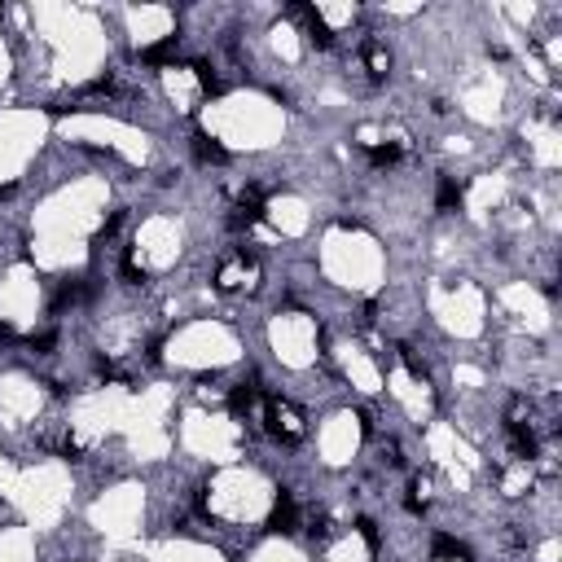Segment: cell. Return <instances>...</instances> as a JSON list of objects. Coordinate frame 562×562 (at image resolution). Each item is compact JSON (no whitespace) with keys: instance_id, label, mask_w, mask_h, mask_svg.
<instances>
[{"instance_id":"6da1fadb","label":"cell","mask_w":562,"mask_h":562,"mask_svg":"<svg viewBox=\"0 0 562 562\" xmlns=\"http://www.w3.org/2000/svg\"><path fill=\"white\" fill-rule=\"evenodd\" d=\"M268 430L286 444H299L303 440V418L299 408H290L286 400H268Z\"/></svg>"},{"instance_id":"7a4b0ae2","label":"cell","mask_w":562,"mask_h":562,"mask_svg":"<svg viewBox=\"0 0 562 562\" xmlns=\"http://www.w3.org/2000/svg\"><path fill=\"white\" fill-rule=\"evenodd\" d=\"M286 14L303 22V36H308V44H317V48H329V44H334V31H329V22H325L312 5H286Z\"/></svg>"},{"instance_id":"3957f363","label":"cell","mask_w":562,"mask_h":562,"mask_svg":"<svg viewBox=\"0 0 562 562\" xmlns=\"http://www.w3.org/2000/svg\"><path fill=\"white\" fill-rule=\"evenodd\" d=\"M295 527H299V505H295V497L290 492H277L272 514H268V531L272 536H290Z\"/></svg>"},{"instance_id":"277c9868","label":"cell","mask_w":562,"mask_h":562,"mask_svg":"<svg viewBox=\"0 0 562 562\" xmlns=\"http://www.w3.org/2000/svg\"><path fill=\"white\" fill-rule=\"evenodd\" d=\"M193 159L198 163H228V149L211 132H193Z\"/></svg>"},{"instance_id":"5b68a950","label":"cell","mask_w":562,"mask_h":562,"mask_svg":"<svg viewBox=\"0 0 562 562\" xmlns=\"http://www.w3.org/2000/svg\"><path fill=\"white\" fill-rule=\"evenodd\" d=\"M462 198H466V185L452 181V176H444L440 189H435V207L440 211H457V207H462Z\"/></svg>"},{"instance_id":"8992f818","label":"cell","mask_w":562,"mask_h":562,"mask_svg":"<svg viewBox=\"0 0 562 562\" xmlns=\"http://www.w3.org/2000/svg\"><path fill=\"white\" fill-rule=\"evenodd\" d=\"M246 268H250V260H246V250H242L233 264H224V268L216 272V286H220V290H238L242 277H246Z\"/></svg>"},{"instance_id":"52a82bcc","label":"cell","mask_w":562,"mask_h":562,"mask_svg":"<svg viewBox=\"0 0 562 562\" xmlns=\"http://www.w3.org/2000/svg\"><path fill=\"white\" fill-rule=\"evenodd\" d=\"M255 400H260V391L242 382V387H233V391H228V413H233V418H246L250 408H255Z\"/></svg>"},{"instance_id":"ba28073f","label":"cell","mask_w":562,"mask_h":562,"mask_svg":"<svg viewBox=\"0 0 562 562\" xmlns=\"http://www.w3.org/2000/svg\"><path fill=\"white\" fill-rule=\"evenodd\" d=\"M176 58V36H167L163 44H149V48H141V62L145 66H167Z\"/></svg>"},{"instance_id":"9c48e42d","label":"cell","mask_w":562,"mask_h":562,"mask_svg":"<svg viewBox=\"0 0 562 562\" xmlns=\"http://www.w3.org/2000/svg\"><path fill=\"white\" fill-rule=\"evenodd\" d=\"M361 58L369 62V75H387V66H391L387 48H382L378 40H365V44H361Z\"/></svg>"},{"instance_id":"30bf717a","label":"cell","mask_w":562,"mask_h":562,"mask_svg":"<svg viewBox=\"0 0 562 562\" xmlns=\"http://www.w3.org/2000/svg\"><path fill=\"white\" fill-rule=\"evenodd\" d=\"M509 448H514L519 457H536V435L523 422H509Z\"/></svg>"},{"instance_id":"8fae6325","label":"cell","mask_w":562,"mask_h":562,"mask_svg":"<svg viewBox=\"0 0 562 562\" xmlns=\"http://www.w3.org/2000/svg\"><path fill=\"white\" fill-rule=\"evenodd\" d=\"M430 553H435V558H452V562H466L470 558V549L462 545V541H452V536H435V545H430Z\"/></svg>"},{"instance_id":"7c38bea8","label":"cell","mask_w":562,"mask_h":562,"mask_svg":"<svg viewBox=\"0 0 562 562\" xmlns=\"http://www.w3.org/2000/svg\"><path fill=\"white\" fill-rule=\"evenodd\" d=\"M193 75H198V84H202V92H224V80L211 70V62H193Z\"/></svg>"},{"instance_id":"4fadbf2b","label":"cell","mask_w":562,"mask_h":562,"mask_svg":"<svg viewBox=\"0 0 562 562\" xmlns=\"http://www.w3.org/2000/svg\"><path fill=\"white\" fill-rule=\"evenodd\" d=\"M369 163H373V167H391V163H400V145H373V149H369Z\"/></svg>"},{"instance_id":"5bb4252c","label":"cell","mask_w":562,"mask_h":562,"mask_svg":"<svg viewBox=\"0 0 562 562\" xmlns=\"http://www.w3.org/2000/svg\"><path fill=\"white\" fill-rule=\"evenodd\" d=\"M123 281H127V286H141V281H145V268L137 264V255H132V250L123 255Z\"/></svg>"},{"instance_id":"9a60e30c","label":"cell","mask_w":562,"mask_h":562,"mask_svg":"<svg viewBox=\"0 0 562 562\" xmlns=\"http://www.w3.org/2000/svg\"><path fill=\"white\" fill-rule=\"evenodd\" d=\"M400 361H404V369L413 373V378H426V365L418 361V351H413V347H400Z\"/></svg>"},{"instance_id":"2e32d148","label":"cell","mask_w":562,"mask_h":562,"mask_svg":"<svg viewBox=\"0 0 562 562\" xmlns=\"http://www.w3.org/2000/svg\"><path fill=\"white\" fill-rule=\"evenodd\" d=\"M356 527H361V536H365V545H369V549H378V527H373V519H361V523H356Z\"/></svg>"},{"instance_id":"e0dca14e","label":"cell","mask_w":562,"mask_h":562,"mask_svg":"<svg viewBox=\"0 0 562 562\" xmlns=\"http://www.w3.org/2000/svg\"><path fill=\"white\" fill-rule=\"evenodd\" d=\"M119 224H123V211H115V216H110L106 224H101V238H106V233H115V228H119Z\"/></svg>"},{"instance_id":"ac0fdd59","label":"cell","mask_w":562,"mask_h":562,"mask_svg":"<svg viewBox=\"0 0 562 562\" xmlns=\"http://www.w3.org/2000/svg\"><path fill=\"white\" fill-rule=\"evenodd\" d=\"M53 343H58L53 334H40V339H31V347H40V351H48V347H53Z\"/></svg>"},{"instance_id":"d6986e66","label":"cell","mask_w":562,"mask_h":562,"mask_svg":"<svg viewBox=\"0 0 562 562\" xmlns=\"http://www.w3.org/2000/svg\"><path fill=\"white\" fill-rule=\"evenodd\" d=\"M62 457H70V462H75V457H80V444H75V440H66V444H62Z\"/></svg>"},{"instance_id":"ffe728a7","label":"cell","mask_w":562,"mask_h":562,"mask_svg":"<svg viewBox=\"0 0 562 562\" xmlns=\"http://www.w3.org/2000/svg\"><path fill=\"white\" fill-rule=\"evenodd\" d=\"M0 14H5V9H0Z\"/></svg>"}]
</instances>
